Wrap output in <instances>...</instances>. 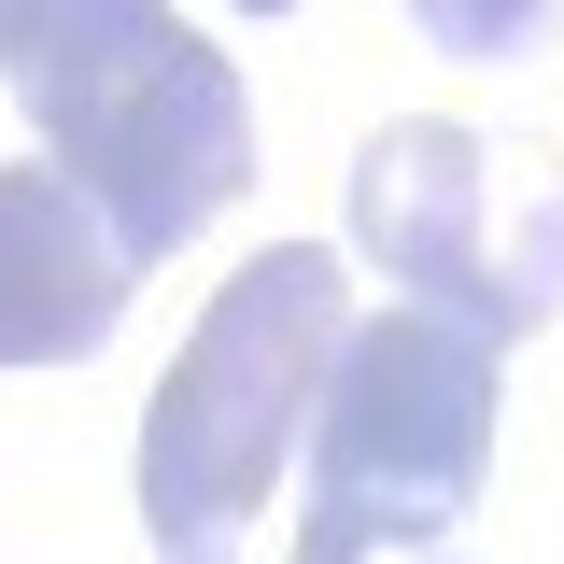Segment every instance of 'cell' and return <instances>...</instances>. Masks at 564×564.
<instances>
[{
    "instance_id": "8992f818",
    "label": "cell",
    "mask_w": 564,
    "mask_h": 564,
    "mask_svg": "<svg viewBox=\"0 0 564 564\" xmlns=\"http://www.w3.org/2000/svg\"><path fill=\"white\" fill-rule=\"evenodd\" d=\"M437 57H480V70H508V57H536L551 43V0H395Z\"/></svg>"
},
{
    "instance_id": "3957f363",
    "label": "cell",
    "mask_w": 564,
    "mask_h": 564,
    "mask_svg": "<svg viewBox=\"0 0 564 564\" xmlns=\"http://www.w3.org/2000/svg\"><path fill=\"white\" fill-rule=\"evenodd\" d=\"M494 480V339L395 296L339 339V381L311 410V508L296 564H437Z\"/></svg>"
},
{
    "instance_id": "ba28073f",
    "label": "cell",
    "mask_w": 564,
    "mask_h": 564,
    "mask_svg": "<svg viewBox=\"0 0 564 564\" xmlns=\"http://www.w3.org/2000/svg\"><path fill=\"white\" fill-rule=\"evenodd\" d=\"M240 14H296V0H240Z\"/></svg>"
},
{
    "instance_id": "277c9868",
    "label": "cell",
    "mask_w": 564,
    "mask_h": 564,
    "mask_svg": "<svg viewBox=\"0 0 564 564\" xmlns=\"http://www.w3.org/2000/svg\"><path fill=\"white\" fill-rule=\"evenodd\" d=\"M352 254L395 296H423V311H452L508 352L564 311V170L536 141L395 113L352 155Z\"/></svg>"
},
{
    "instance_id": "5b68a950",
    "label": "cell",
    "mask_w": 564,
    "mask_h": 564,
    "mask_svg": "<svg viewBox=\"0 0 564 564\" xmlns=\"http://www.w3.org/2000/svg\"><path fill=\"white\" fill-rule=\"evenodd\" d=\"M128 282H141V254L57 155L0 170V367H85L128 325Z\"/></svg>"
},
{
    "instance_id": "7a4b0ae2",
    "label": "cell",
    "mask_w": 564,
    "mask_h": 564,
    "mask_svg": "<svg viewBox=\"0 0 564 564\" xmlns=\"http://www.w3.org/2000/svg\"><path fill=\"white\" fill-rule=\"evenodd\" d=\"M339 339H352V282L311 240L254 254L198 311V339L170 352V381L141 410V536H155V564H240L254 508L282 494V452H311Z\"/></svg>"
},
{
    "instance_id": "6da1fadb",
    "label": "cell",
    "mask_w": 564,
    "mask_h": 564,
    "mask_svg": "<svg viewBox=\"0 0 564 564\" xmlns=\"http://www.w3.org/2000/svg\"><path fill=\"white\" fill-rule=\"evenodd\" d=\"M0 85L29 99L43 155L113 212L141 269L184 254L254 184V99L170 0H29V29L0 43Z\"/></svg>"
},
{
    "instance_id": "52a82bcc",
    "label": "cell",
    "mask_w": 564,
    "mask_h": 564,
    "mask_svg": "<svg viewBox=\"0 0 564 564\" xmlns=\"http://www.w3.org/2000/svg\"><path fill=\"white\" fill-rule=\"evenodd\" d=\"M14 29H29V0H0V43H14Z\"/></svg>"
}]
</instances>
